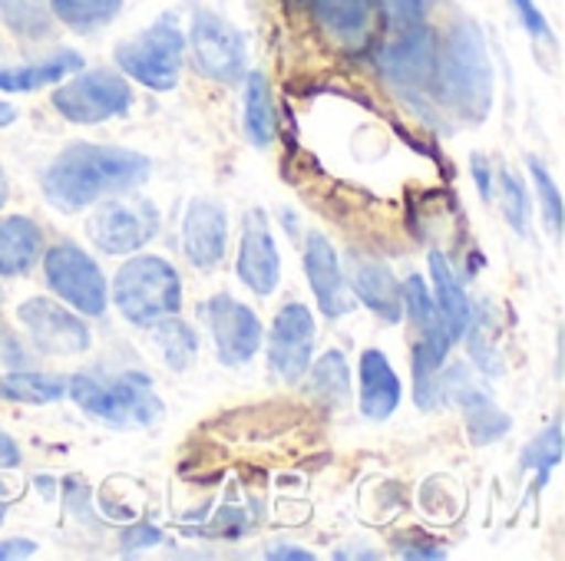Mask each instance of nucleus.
Segmentation results:
<instances>
[{
	"label": "nucleus",
	"instance_id": "f257e3e1",
	"mask_svg": "<svg viewBox=\"0 0 565 561\" xmlns=\"http://www.w3.org/2000/svg\"><path fill=\"white\" fill-rule=\"evenodd\" d=\"M149 175V159L99 142H76L63 149L43 172V195L60 212H83L103 195L129 192Z\"/></svg>",
	"mask_w": 565,
	"mask_h": 561
},
{
	"label": "nucleus",
	"instance_id": "f03ea898",
	"mask_svg": "<svg viewBox=\"0 0 565 561\" xmlns=\"http://www.w3.org/2000/svg\"><path fill=\"white\" fill-rule=\"evenodd\" d=\"M437 93L440 99L470 122H483L493 109V66L487 36L473 20L454 23L444 53L437 56Z\"/></svg>",
	"mask_w": 565,
	"mask_h": 561
},
{
	"label": "nucleus",
	"instance_id": "7ed1b4c3",
	"mask_svg": "<svg viewBox=\"0 0 565 561\" xmlns=\"http://www.w3.org/2000/svg\"><path fill=\"white\" fill-rule=\"evenodd\" d=\"M66 393L83 413L119 430H149L166 413L162 400L152 390V380L139 370H126L119 377L76 374L66 380Z\"/></svg>",
	"mask_w": 565,
	"mask_h": 561
},
{
	"label": "nucleus",
	"instance_id": "20e7f679",
	"mask_svg": "<svg viewBox=\"0 0 565 561\" xmlns=\"http://www.w3.org/2000/svg\"><path fill=\"white\" fill-rule=\"evenodd\" d=\"M113 298L119 314L136 324V327H149L162 317L179 314L182 308V281L179 271L156 255H139L129 258L113 281Z\"/></svg>",
	"mask_w": 565,
	"mask_h": 561
},
{
	"label": "nucleus",
	"instance_id": "39448f33",
	"mask_svg": "<svg viewBox=\"0 0 565 561\" xmlns=\"http://www.w3.org/2000/svg\"><path fill=\"white\" fill-rule=\"evenodd\" d=\"M182 56H185V36L175 26V20H169V17L152 23L136 40L116 46L119 69L129 79H136V83H142L146 89H156V93L175 89V83L182 76Z\"/></svg>",
	"mask_w": 565,
	"mask_h": 561
},
{
	"label": "nucleus",
	"instance_id": "423d86ee",
	"mask_svg": "<svg viewBox=\"0 0 565 561\" xmlns=\"http://www.w3.org/2000/svg\"><path fill=\"white\" fill-rule=\"evenodd\" d=\"M129 103H132L129 83L109 69L79 73L53 93V109L73 126H96L113 116H122Z\"/></svg>",
	"mask_w": 565,
	"mask_h": 561
},
{
	"label": "nucleus",
	"instance_id": "0eeeda50",
	"mask_svg": "<svg viewBox=\"0 0 565 561\" xmlns=\"http://www.w3.org/2000/svg\"><path fill=\"white\" fill-rule=\"evenodd\" d=\"M43 274H46V284L79 314H89V317L106 314V304H109L106 278L83 248L70 241L53 245L43 255Z\"/></svg>",
	"mask_w": 565,
	"mask_h": 561
},
{
	"label": "nucleus",
	"instance_id": "6e6552de",
	"mask_svg": "<svg viewBox=\"0 0 565 561\" xmlns=\"http://www.w3.org/2000/svg\"><path fill=\"white\" fill-rule=\"evenodd\" d=\"M89 241L106 255H132L149 245L159 231V212L149 198L132 202H103L89 215Z\"/></svg>",
	"mask_w": 565,
	"mask_h": 561
},
{
	"label": "nucleus",
	"instance_id": "1a4fd4ad",
	"mask_svg": "<svg viewBox=\"0 0 565 561\" xmlns=\"http://www.w3.org/2000/svg\"><path fill=\"white\" fill-rule=\"evenodd\" d=\"M189 46L199 73L215 83H235L245 76V36L218 13L199 10L192 17Z\"/></svg>",
	"mask_w": 565,
	"mask_h": 561
},
{
	"label": "nucleus",
	"instance_id": "9d476101",
	"mask_svg": "<svg viewBox=\"0 0 565 561\" xmlns=\"http://www.w3.org/2000/svg\"><path fill=\"white\" fill-rule=\"evenodd\" d=\"M205 317L212 327L215 354L225 367H245L258 354L265 331L248 304L235 301L232 294H215L205 308Z\"/></svg>",
	"mask_w": 565,
	"mask_h": 561
},
{
	"label": "nucleus",
	"instance_id": "9b49d317",
	"mask_svg": "<svg viewBox=\"0 0 565 561\" xmlns=\"http://www.w3.org/2000/svg\"><path fill=\"white\" fill-rule=\"evenodd\" d=\"M315 357V317L305 304H285L275 314L268 334V367L285 380L298 384Z\"/></svg>",
	"mask_w": 565,
	"mask_h": 561
},
{
	"label": "nucleus",
	"instance_id": "f8f14e48",
	"mask_svg": "<svg viewBox=\"0 0 565 561\" xmlns=\"http://www.w3.org/2000/svg\"><path fill=\"white\" fill-rule=\"evenodd\" d=\"M17 321L43 354H83L89 350V327L83 317L53 304L50 298H30L17 308Z\"/></svg>",
	"mask_w": 565,
	"mask_h": 561
},
{
	"label": "nucleus",
	"instance_id": "ddd939ff",
	"mask_svg": "<svg viewBox=\"0 0 565 561\" xmlns=\"http://www.w3.org/2000/svg\"><path fill=\"white\" fill-rule=\"evenodd\" d=\"M238 278L258 298H268V294L278 291V281H281V255H278L275 235H271L268 218H265L262 208L245 212V222H242V248H238Z\"/></svg>",
	"mask_w": 565,
	"mask_h": 561
},
{
	"label": "nucleus",
	"instance_id": "4468645a",
	"mask_svg": "<svg viewBox=\"0 0 565 561\" xmlns=\"http://www.w3.org/2000/svg\"><path fill=\"white\" fill-rule=\"evenodd\" d=\"M384 76L401 89H420L434 79L437 69V40L420 23L414 30H401V40L384 46L381 53Z\"/></svg>",
	"mask_w": 565,
	"mask_h": 561
},
{
	"label": "nucleus",
	"instance_id": "2eb2a0df",
	"mask_svg": "<svg viewBox=\"0 0 565 561\" xmlns=\"http://www.w3.org/2000/svg\"><path fill=\"white\" fill-rule=\"evenodd\" d=\"M305 271H308L311 291H315L318 308L324 311V317L334 321V317H344L354 308L351 288H348V281L341 274L338 251L321 231H311L308 241H305Z\"/></svg>",
	"mask_w": 565,
	"mask_h": 561
},
{
	"label": "nucleus",
	"instance_id": "dca6fc26",
	"mask_svg": "<svg viewBox=\"0 0 565 561\" xmlns=\"http://www.w3.org/2000/svg\"><path fill=\"white\" fill-rule=\"evenodd\" d=\"M444 397H454L463 410V420H467V433L477 446H487V443H497L510 433L513 420L480 390L467 380V374L457 367V370H447L444 374Z\"/></svg>",
	"mask_w": 565,
	"mask_h": 561
},
{
	"label": "nucleus",
	"instance_id": "f3484780",
	"mask_svg": "<svg viewBox=\"0 0 565 561\" xmlns=\"http://www.w3.org/2000/svg\"><path fill=\"white\" fill-rule=\"evenodd\" d=\"M225 241H228V218H225V208L215 205V202H192L189 212H185V222H182V248H185V258L209 271L215 265H222L225 258Z\"/></svg>",
	"mask_w": 565,
	"mask_h": 561
},
{
	"label": "nucleus",
	"instance_id": "a211bd4d",
	"mask_svg": "<svg viewBox=\"0 0 565 561\" xmlns=\"http://www.w3.org/2000/svg\"><path fill=\"white\" fill-rule=\"evenodd\" d=\"M401 377L394 374L384 350L371 347L361 354V413L367 420H387L401 407Z\"/></svg>",
	"mask_w": 565,
	"mask_h": 561
},
{
	"label": "nucleus",
	"instance_id": "6ab92c4d",
	"mask_svg": "<svg viewBox=\"0 0 565 561\" xmlns=\"http://www.w3.org/2000/svg\"><path fill=\"white\" fill-rule=\"evenodd\" d=\"M354 298L374 311L381 321L387 324H397L404 317V298H401V281L391 274V268L377 265V261H361L351 274V284Z\"/></svg>",
	"mask_w": 565,
	"mask_h": 561
},
{
	"label": "nucleus",
	"instance_id": "aec40b11",
	"mask_svg": "<svg viewBox=\"0 0 565 561\" xmlns=\"http://www.w3.org/2000/svg\"><path fill=\"white\" fill-rule=\"evenodd\" d=\"M427 265H430V278H434V301H437V308H440V317H444V324H447V331H450V341L457 344L460 337H467L470 334V327H473V301L467 298V291H463V284L457 281V274H454V268L447 265V258L440 255V251H434L430 258H427Z\"/></svg>",
	"mask_w": 565,
	"mask_h": 561
},
{
	"label": "nucleus",
	"instance_id": "412c9836",
	"mask_svg": "<svg viewBox=\"0 0 565 561\" xmlns=\"http://www.w3.org/2000/svg\"><path fill=\"white\" fill-rule=\"evenodd\" d=\"M401 298H404L407 317L414 321V327H417V334H420V344H427L434 354L447 357V350H450L454 341H450V331H447V324H444V317H440V308H437L434 294L427 291V281L417 278V274H411V278L401 284Z\"/></svg>",
	"mask_w": 565,
	"mask_h": 561
},
{
	"label": "nucleus",
	"instance_id": "4be33fe9",
	"mask_svg": "<svg viewBox=\"0 0 565 561\" xmlns=\"http://www.w3.org/2000/svg\"><path fill=\"white\" fill-rule=\"evenodd\" d=\"M315 20L341 43H364L374 23V0H311Z\"/></svg>",
	"mask_w": 565,
	"mask_h": 561
},
{
	"label": "nucleus",
	"instance_id": "5701e85b",
	"mask_svg": "<svg viewBox=\"0 0 565 561\" xmlns=\"http://www.w3.org/2000/svg\"><path fill=\"white\" fill-rule=\"evenodd\" d=\"M40 255V228L26 215L0 218V274L20 278L36 265Z\"/></svg>",
	"mask_w": 565,
	"mask_h": 561
},
{
	"label": "nucleus",
	"instance_id": "b1692460",
	"mask_svg": "<svg viewBox=\"0 0 565 561\" xmlns=\"http://www.w3.org/2000/svg\"><path fill=\"white\" fill-rule=\"evenodd\" d=\"M83 69V56L76 50H60L43 63L30 66H0V89L3 93H33L40 86H50L70 73Z\"/></svg>",
	"mask_w": 565,
	"mask_h": 561
},
{
	"label": "nucleus",
	"instance_id": "393cba45",
	"mask_svg": "<svg viewBox=\"0 0 565 561\" xmlns=\"http://www.w3.org/2000/svg\"><path fill=\"white\" fill-rule=\"evenodd\" d=\"M245 136L255 149H268L271 136H275L271 89L262 73H248V79H245Z\"/></svg>",
	"mask_w": 565,
	"mask_h": 561
},
{
	"label": "nucleus",
	"instance_id": "a878e982",
	"mask_svg": "<svg viewBox=\"0 0 565 561\" xmlns=\"http://www.w3.org/2000/svg\"><path fill=\"white\" fill-rule=\"evenodd\" d=\"M0 393L13 403H26V407H46L66 397V380L53 377V374H30V370H17L7 374L0 380Z\"/></svg>",
	"mask_w": 565,
	"mask_h": 561
},
{
	"label": "nucleus",
	"instance_id": "bb28decb",
	"mask_svg": "<svg viewBox=\"0 0 565 561\" xmlns=\"http://www.w3.org/2000/svg\"><path fill=\"white\" fill-rule=\"evenodd\" d=\"M119 10H122V0H50V13L76 33L106 26Z\"/></svg>",
	"mask_w": 565,
	"mask_h": 561
},
{
	"label": "nucleus",
	"instance_id": "cd10ccee",
	"mask_svg": "<svg viewBox=\"0 0 565 561\" xmlns=\"http://www.w3.org/2000/svg\"><path fill=\"white\" fill-rule=\"evenodd\" d=\"M152 341H156V347H159L162 360H166L172 370H185V367L195 360L199 341H195V334H192V327H189V324L175 321V314H172V317H162V321H156V324H152Z\"/></svg>",
	"mask_w": 565,
	"mask_h": 561
},
{
	"label": "nucleus",
	"instance_id": "c85d7f7f",
	"mask_svg": "<svg viewBox=\"0 0 565 561\" xmlns=\"http://www.w3.org/2000/svg\"><path fill=\"white\" fill-rule=\"evenodd\" d=\"M308 370H311L315 390H318L331 407L351 400V367H348V360H344L341 350H328V354H324L321 360H315V367H308Z\"/></svg>",
	"mask_w": 565,
	"mask_h": 561
},
{
	"label": "nucleus",
	"instance_id": "c756f323",
	"mask_svg": "<svg viewBox=\"0 0 565 561\" xmlns=\"http://www.w3.org/2000/svg\"><path fill=\"white\" fill-rule=\"evenodd\" d=\"M0 17L13 33L30 40L46 36L53 26V13L46 0H0Z\"/></svg>",
	"mask_w": 565,
	"mask_h": 561
},
{
	"label": "nucleus",
	"instance_id": "7c9ffc66",
	"mask_svg": "<svg viewBox=\"0 0 565 561\" xmlns=\"http://www.w3.org/2000/svg\"><path fill=\"white\" fill-rule=\"evenodd\" d=\"M563 456V427L553 423L546 433H540L526 450H523V470L540 473V486L546 483V476L559 466Z\"/></svg>",
	"mask_w": 565,
	"mask_h": 561
},
{
	"label": "nucleus",
	"instance_id": "2f4dec72",
	"mask_svg": "<svg viewBox=\"0 0 565 561\" xmlns=\"http://www.w3.org/2000/svg\"><path fill=\"white\" fill-rule=\"evenodd\" d=\"M530 175L536 182V195H540V205L546 212L550 231L559 235V228H563V192H559L556 179L550 175V169L540 159H530Z\"/></svg>",
	"mask_w": 565,
	"mask_h": 561
},
{
	"label": "nucleus",
	"instance_id": "473e14b6",
	"mask_svg": "<svg viewBox=\"0 0 565 561\" xmlns=\"http://www.w3.org/2000/svg\"><path fill=\"white\" fill-rule=\"evenodd\" d=\"M503 202H507V218L516 228V235H530V198L516 172H503Z\"/></svg>",
	"mask_w": 565,
	"mask_h": 561
},
{
	"label": "nucleus",
	"instance_id": "72a5a7b5",
	"mask_svg": "<svg viewBox=\"0 0 565 561\" xmlns=\"http://www.w3.org/2000/svg\"><path fill=\"white\" fill-rule=\"evenodd\" d=\"M394 30H414L427 17V0H374Z\"/></svg>",
	"mask_w": 565,
	"mask_h": 561
},
{
	"label": "nucleus",
	"instance_id": "f704fd0d",
	"mask_svg": "<svg viewBox=\"0 0 565 561\" xmlns=\"http://www.w3.org/2000/svg\"><path fill=\"white\" fill-rule=\"evenodd\" d=\"M510 3H513V10L520 13V23L526 26V33H530L533 40L556 43V33H553V26H550L546 13L536 7V0H510Z\"/></svg>",
	"mask_w": 565,
	"mask_h": 561
},
{
	"label": "nucleus",
	"instance_id": "c9c22d12",
	"mask_svg": "<svg viewBox=\"0 0 565 561\" xmlns=\"http://www.w3.org/2000/svg\"><path fill=\"white\" fill-rule=\"evenodd\" d=\"M166 542V536H162V529H156V526H149V522H139V526H129L126 532H122V552H142V549H156V546H162Z\"/></svg>",
	"mask_w": 565,
	"mask_h": 561
},
{
	"label": "nucleus",
	"instance_id": "e433bc0d",
	"mask_svg": "<svg viewBox=\"0 0 565 561\" xmlns=\"http://www.w3.org/2000/svg\"><path fill=\"white\" fill-rule=\"evenodd\" d=\"M33 555H36V542H30V539H7V542H0V561L33 559Z\"/></svg>",
	"mask_w": 565,
	"mask_h": 561
},
{
	"label": "nucleus",
	"instance_id": "4c0bfd02",
	"mask_svg": "<svg viewBox=\"0 0 565 561\" xmlns=\"http://www.w3.org/2000/svg\"><path fill=\"white\" fill-rule=\"evenodd\" d=\"M271 561H315V555L308 552V549H301V546H271L268 552H265Z\"/></svg>",
	"mask_w": 565,
	"mask_h": 561
},
{
	"label": "nucleus",
	"instance_id": "58836bf2",
	"mask_svg": "<svg viewBox=\"0 0 565 561\" xmlns=\"http://www.w3.org/2000/svg\"><path fill=\"white\" fill-rule=\"evenodd\" d=\"M473 175H477L480 198H483V202H490V195H493V182H490V162H483V155H473Z\"/></svg>",
	"mask_w": 565,
	"mask_h": 561
},
{
	"label": "nucleus",
	"instance_id": "ea45409f",
	"mask_svg": "<svg viewBox=\"0 0 565 561\" xmlns=\"http://www.w3.org/2000/svg\"><path fill=\"white\" fill-rule=\"evenodd\" d=\"M20 466V446L0 430V470H13Z\"/></svg>",
	"mask_w": 565,
	"mask_h": 561
},
{
	"label": "nucleus",
	"instance_id": "a19ab883",
	"mask_svg": "<svg viewBox=\"0 0 565 561\" xmlns=\"http://www.w3.org/2000/svg\"><path fill=\"white\" fill-rule=\"evenodd\" d=\"M397 555L401 559H447V552L434 549V546H427V549H397Z\"/></svg>",
	"mask_w": 565,
	"mask_h": 561
},
{
	"label": "nucleus",
	"instance_id": "79ce46f5",
	"mask_svg": "<svg viewBox=\"0 0 565 561\" xmlns=\"http://www.w3.org/2000/svg\"><path fill=\"white\" fill-rule=\"evenodd\" d=\"M334 559H377V552H364V549H341V552H334Z\"/></svg>",
	"mask_w": 565,
	"mask_h": 561
},
{
	"label": "nucleus",
	"instance_id": "37998d69",
	"mask_svg": "<svg viewBox=\"0 0 565 561\" xmlns=\"http://www.w3.org/2000/svg\"><path fill=\"white\" fill-rule=\"evenodd\" d=\"M13 119H17V109H13L10 103H0V129H3V126H10Z\"/></svg>",
	"mask_w": 565,
	"mask_h": 561
},
{
	"label": "nucleus",
	"instance_id": "c03bdc74",
	"mask_svg": "<svg viewBox=\"0 0 565 561\" xmlns=\"http://www.w3.org/2000/svg\"><path fill=\"white\" fill-rule=\"evenodd\" d=\"M7 195H10V185H7V175H3V165H0V208L7 202Z\"/></svg>",
	"mask_w": 565,
	"mask_h": 561
},
{
	"label": "nucleus",
	"instance_id": "a18cd8bd",
	"mask_svg": "<svg viewBox=\"0 0 565 561\" xmlns=\"http://www.w3.org/2000/svg\"><path fill=\"white\" fill-rule=\"evenodd\" d=\"M3 513H7V506H3V503H0V519H3Z\"/></svg>",
	"mask_w": 565,
	"mask_h": 561
}]
</instances>
